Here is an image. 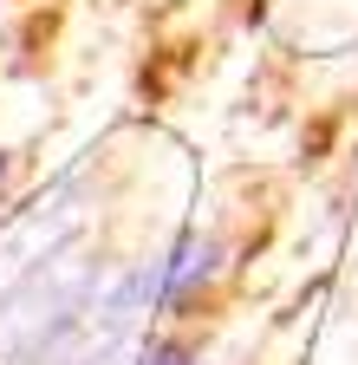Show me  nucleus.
Listing matches in <instances>:
<instances>
[{
    "label": "nucleus",
    "mask_w": 358,
    "mask_h": 365,
    "mask_svg": "<svg viewBox=\"0 0 358 365\" xmlns=\"http://www.w3.org/2000/svg\"><path fill=\"white\" fill-rule=\"evenodd\" d=\"M137 365H196V352H189V346H176V339H157Z\"/></svg>",
    "instance_id": "1"
}]
</instances>
